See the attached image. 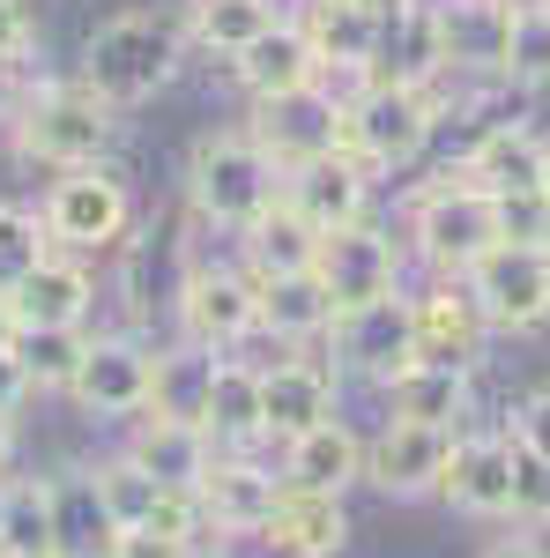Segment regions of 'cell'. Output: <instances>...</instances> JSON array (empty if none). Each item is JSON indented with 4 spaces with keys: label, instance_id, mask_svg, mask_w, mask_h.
<instances>
[{
    "label": "cell",
    "instance_id": "1",
    "mask_svg": "<svg viewBox=\"0 0 550 558\" xmlns=\"http://www.w3.org/2000/svg\"><path fill=\"white\" fill-rule=\"evenodd\" d=\"M179 68H186V23L171 8H120V15H105L83 38V60H75V75L120 120L142 112V105H157L179 83Z\"/></svg>",
    "mask_w": 550,
    "mask_h": 558
},
{
    "label": "cell",
    "instance_id": "2",
    "mask_svg": "<svg viewBox=\"0 0 550 558\" xmlns=\"http://www.w3.org/2000/svg\"><path fill=\"white\" fill-rule=\"evenodd\" d=\"M283 202V172L254 142V128H209L186 157V216L216 239H246L260 216Z\"/></svg>",
    "mask_w": 550,
    "mask_h": 558
},
{
    "label": "cell",
    "instance_id": "3",
    "mask_svg": "<svg viewBox=\"0 0 550 558\" xmlns=\"http://www.w3.org/2000/svg\"><path fill=\"white\" fill-rule=\"evenodd\" d=\"M112 142H120V112L97 97V89L68 68V75H38L8 149L38 172H83V165H112Z\"/></svg>",
    "mask_w": 550,
    "mask_h": 558
},
{
    "label": "cell",
    "instance_id": "4",
    "mask_svg": "<svg viewBox=\"0 0 550 558\" xmlns=\"http://www.w3.org/2000/svg\"><path fill=\"white\" fill-rule=\"evenodd\" d=\"M439 120H447V89H417V83H380V75H365V83L342 89V157H357L372 179L410 172L424 149H431Z\"/></svg>",
    "mask_w": 550,
    "mask_h": 558
},
{
    "label": "cell",
    "instance_id": "5",
    "mask_svg": "<svg viewBox=\"0 0 550 558\" xmlns=\"http://www.w3.org/2000/svg\"><path fill=\"white\" fill-rule=\"evenodd\" d=\"M499 239H506V231H499V194H484L468 172H447V179H431V186L410 194L402 246H410L431 276H454V283H462Z\"/></svg>",
    "mask_w": 550,
    "mask_h": 558
},
{
    "label": "cell",
    "instance_id": "6",
    "mask_svg": "<svg viewBox=\"0 0 550 558\" xmlns=\"http://www.w3.org/2000/svg\"><path fill=\"white\" fill-rule=\"evenodd\" d=\"M171 336L194 350H216V357L260 343V291H254V276H246V260L239 254H186L179 291H171Z\"/></svg>",
    "mask_w": 550,
    "mask_h": 558
},
{
    "label": "cell",
    "instance_id": "7",
    "mask_svg": "<svg viewBox=\"0 0 550 558\" xmlns=\"http://www.w3.org/2000/svg\"><path fill=\"white\" fill-rule=\"evenodd\" d=\"M38 216L60 254H120L134 231V186L120 165H83V172H52L38 194Z\"/></svg>",
    "mask_w": 550,
    "mask_h": 558
},
{
    "label": "cell",
    "instance_id": "8",
    "mask_svg": "<svg viewBox=\"0 0 550 558\" xmlns=\"http://www.w3.org/2000/svg\"><path fill=\"white\" fill-rule=\"evenodd\" d=\"M149 380H157V343H142L134 328H89V350L60 402L97 425H134L149 410Z\"/></svg>",
    "mask_w": 550,
    "mask_h": 558
},
{
    "label": "cell",
    "instance_id": "9",
    "mask_svg": "<svg viewBox=\"0 0 550 558\" xmlns=\"http://www.w3.org/2000/svg\"><path fill=\"white\" fill-rule=\"evenodd\" d=\"M313 276L328 283L335 313H357V305H372V299L410 291V246L394 239V223L357 216V223H342V231H328V239H320Z\"/></svg>",
    "mask_w": 550,
    "mask_h": 558
},
{
    "label": "cell",
    "instance_id": "10",
    "mask_svg": "<svg viewBox=\"0 0 550 558\" xmlns=\"http://www.w3.org/2000/svg\"><path fill=\"white\" fill-rule=\"evenodd\" d=\"M462 291L476 299V313H484L491 336H528V328L550 320V254L543 246L499 239V246L462 276Z\"/></svg>",
    "mask_w": 550,
    "mask_h": 558
},
{
    "label": "cell",
    "instance_id": "11",
    "mask_svg": "<svg viewBox=\"0 0 550 558\" xmlns=\"http://www.w3.org/2000/svg\"><path fill=\"white\" fill-rule=\"evenodd\" d=\"M254 142L276 157V172L291 179L305 165H320V157H335L342 149V83H305L291 97H268L254 105Z\"/></svg>",
    "mask_w": 550,
    "mask_h": 558
},
{
    "label": "cell",
    "instance_id": "12",
    "mask_svg": "<svg viewBox=\"0 0 550 558\" xmlns=\"http://www.w3.org/2000/svg\"><path fill=\"white\" fill-rule=\"evenodd\" d=\"M194 499H201V536L209 544H260V529L283 499V470L260 462V447L254 454H216L209 476L194 484Z\"/></svg>",
    "mask_w": 550,
    "mask_h": 558
},
{
    "label": "cell",
    "instance_id": "13",
    "mask_svg": "<svg viewBox=\"0 0 550 558\" xmlns=\"http://www.w3.org/2000/svg\"><path fill=\"white\" fill-rule=\"evenodd\" d=\"M342 417V373L313 350H276L260 357V425H268V447H291L297 432Z\"/></svg>",
    "mask_w": 550,
    "mask_h": 558
},
{
    "label": "cell",
    "instance_id": "14",
    "mask_svg": "<svg viewBox=\"0 0 550 558\" xmlns=\"http://www.w3.org/2000/svg\"><path fill=\"white\" fill-rule=\"evenodd\" d=\"M328 343H335V373L387 387L402 365H417V313H410V291L372 299V305H357V313H335Z\"/></svg>",
    "mask_w": 550,
    "mask_h": 558
},
{
    "label": "cell",
    "instance_id": "15",
    "mask_svg": "<svg viewBox=\"0 0 550 558\" xmlns=\"http://www.w3.org/2000/svg\"><path fill=\"white\" fill-rule=\"evenodd\" d=\"M454 439L447 425H410V417H380V432L365 439V484L387 499H424L439 492V476L454 462Z\"/></svg>",
    "mask_w": 550,
    "mask_h": 558
},
{
    "label": "cell",
    "instance_id": "16",
    "mask_svg": "<svg viewBox=\"0 0 550 558\" xmlns=\"http://www.w3.org/2000/svg\"><path fill=\"white\" fill-rule=\"evenodd\" d=\"M439 499L476 521H513V432H476L454 439V462L439 476Z\"/></svg>",
    "mask_w": 550,
    "mask_h": 558
},
{
    "label": "cell",
    "instance_id": "17",
    "mask_svg": "<svg viewBox=\"0 0 550 558\" xmlns=\"http://www.w3.org/2000/svg\"><path fill=\"white\" fill-rule=\"evenodd\" d=\"M297 31L305 45L320 52V75L328 83H365L372 75V60H380V15L372 8H357V0H291Z\"/></svg>",
    "mask_w": 550,
    "mask_h": 558
},
{
    "label": "cell",
    "instance_id": "18",
    "mask_svg": "<svg viewBox=\"0 0 550 558\" xmlns=\"http://www.w3.org/2000/svg\"><path fill=\"white\" fill-rule=\"evenodd\" d=\"M8 313H15V328H89L97 320V268L83 254H52L8 291Z\"/></svg>",
    "mask_w": 550,
    "mask_h": 558
},
{
    "label": "cell",
    "instance_id": "19",
    "mask_svg": "<svg viewBox=\"0 0 550 558\" xmlns=\"http://www.w3.org/2000/svg\"><path fill=\"white\" fill-rule=\"evenodd\" d=\"M410 313H417V357L431 365H484V343H491V328H484V313L468 299L454 276H431L424 291H410Z\"/></svg>",
    "mask_w": 550,
    "mask_h": 558
},
{
    "label": "cell",
    "instance_id": "20",
    "mask_svg": "<svg viewBox=\"0 0 550 558\" xmlns=\"http://www.w3.org/2000/svg\"><path fill=\"white\" fill-rule=\"evenodd\" d=\"M454 172H468L484 194H499V202L506 194H543V134L528 128V120H484Z\"/></svg>",
    "mask_w": 550,
    "mask_h": 558
},
{
    "label": "cell",
    "instance_id": "21",
    "mask_svg": "<svg viewBox=\"0 0 550 558\" xmlns=\"http://www.w3.org/2000/svg\"><path fill=\"white\" fill-rule=\"evenodd\" d=\"M276 470L291 492H328V499H350V484H365V432H350L342 417L297 432L291 447H276Z\"/></svg>",
    "mask_w": 550,
    "mask_h": 558
},
{
    "label": "cell",
    "instance_id": "22",
    "mask_svg": "<svg viewBox=\"0 0 550 558\" xmlns=\"http://www.w3.org/2000/svg\"><path fill=\"white\" fill-rule=\"evenodd\" d=\"M380 402H387V417L468 432V417H476V373L468 365H431V357H417V365H402L380 387Z\"/></svg>",
    "mask_w": 550,
    "mask_h": 558
},
{
    "label": "cell",
    "instance_id": "23",
    "mask_svg": "<svg viewBox=\"0 0 550 558\" xmlns=\"http://www.w3.org/2000/svg\"><path fill=\"white\" fill-rule=\"evenodd\" d=\"M372 186H380V179L365 172L357 157H342V149H335V157H320V165H305V172L283 179V202L328 239V231H342V223L372 216Z\"/></svg>",
    "mask_w": 550,
    "mask_h": 558
},
{
    "label": "cell",
    "instance_id": "24",
    "mask_svg": "<svg viewBox=\"0 0 550 558\" xmlns=\"http://www.w3.org/2000/svg\"><path fill=\"white\" fill-rule=\"evenodd\" d=\"M260 551L268 558H342L350 551V499H328V492H291L276 499V514L260 529Z\"/></svg>",
    "mask_w": 550,
    "mask_h": 558
},
{
    "label": "cell",
    "instance_id": "25",
    "mask_svg": "<svg viewBox=\"0 0 550 558\" xmlns=\"http://www.w3.org/2000/svg\"><path fill=\"white\" fill-rule=\"evenodd\" d=\"M254 291H260V343H276V350L328 343L335 299H328V283L313 268H297V276H254Z\"/></svg>",
    "mask_w": 550,
    "mask_h": 558
},
{
    "label": "cell",
    "instance_id": "26",
    "mask_svg": "<svg viewBox=\"0 0 550 558\" xmlns=\"http://www.w3.org/2000/svg\"><path fill=\"white\" fill-rule=\"evenodd\" d=\"M380 83H417V89H447V23H439V0H417L402 15L380 23V60H372Z\"/></svg>",
    "mask_w": 550,
    "mask_h": 558
},
{
    "label": "cell",
    "instance_id": "27",
    "mask_svg": "<svg viewBox=\"0 0 550 558\" xmlns=\"http://www.w3.org/2000/svg\"><path fill=\"white\" fill-rule=\"evenodd\" d=\"M201 432L216 439V454H254L268 447V425H260V357H216L209 402H201Z\"/></svg>",
    "mask_w": 550,
    "mask_h": 558
},
{
    "label": "cell",
    "instance_id": "28",
    "mask_svg": "<svg viewBox=\"0 0 550 558\" xmlns=\"http://www.w3.org/2000/svg\"><path fill=\"white\" fill-rule=\"evenodd\" d=\"M231 83L246 89V105H268V97H291V89L328 83V75H320V52H313L305 31H297V15H283L268 38H254L239 60H231Z\"/></svg>",
    "mask_w": 550,
    "mask_h": 558
},
{
    "label": "cell",
    "instance_id": "29",
    "mask_svg": "<svg viewBox=\"0 0 550 558\" xmlns=\"http://www.w3.org/2000/svg\"><path fill=\"white\" fill-rule=\"evenodd\" d=\"M120 447H127L157 484H171V492H194L216 462V439L201 425H186V417H134Z\"/></svg>",
    "mask_w": 550,
    "mask_h": 558
},
{
    "label": "cell",
    "instance_id": "30",
    "mask_svg": "<svg viewBox=\"0 0 550 558\" xmlns=\"http://www.w3.org/2000/svg\"><path fill=\"white\" fill-rule=\"evenodd\" d=\"M283 15H291L283 0H186V8H179V23H186V52L223 60V68H231L254 38H268Z\"/></svg>",
    "mask_w": 550,
    "mask_h": 558
},
{
    "label": "cell",
    "instance_id": "31",
    "mask_svg": "<svg viewBox=\"0 0 550 558\" xmlns=\"http://www.w3.org/2000/svg\"><path fill=\"white\" fill-rule=\"evenodd\" d=\"M439 23H447V83L506 75V0H439Z\"/></svg>",
    "mask_w": 550,
    "mask_h": 558
},
{
    "label": "cell",
    "instance_id": "32",
    "mask_svg": "<svg viewBox=\"0 0 550 558\" xmlns=\"http://www.w3.org/2000/svg\"><path fill=\"white\" fill-rule=\"evenodd\" d=\"M239 260H246V276H297V268L320 260V231H313L291 202H276V209L239 239Z\"/></svg>",
    "mask_w": 550,
    "mask_h": 558
},
{
    "label": "cell",
    "instance_id": "33",
    "mask_svg": "<svg viewBox=\"0 0 550 558\" xmlns=\"http://www.w3.org/2000/svg\"><path fill=\"white\" fill-rule=\"evenodd\" d=\"M209 380H216V350H194V343L171 336L157 350V380H149V410L142 417H186V425H201Z\"/></svg>",
    "mask_w": 550,
    "mask_h": 558
},
{
    "label": "cell",
    "instance_id": "34",
    "mask_svg": "<svg viewBox=\"0 0 550 558\" xmlns=\"http://www.w3.org/2000/svg\"><path fill=\"white\" fill-rule=\"evenodd\" d=\"M52 529H60V558H105V544L120 536L89 470H60L52 476Z\"/></svg>",
    "mask_w": 550,
    "mask_h": 558
},
{
    "label": "cell",
    "instance_id": "35",
    "mask_svg": "<svg viewBox=\"0 0 550 558\" xmlns=\"http://www.w3.org/2000/svg\"><path fill=\"white\" fill-rule=\"evenodd\" d=\"M0 558H60L52 529V476H15L8 484V514H0Z\"/></svg>",
    "mask_w": 550,
    "mask_h": 558
},
{
    "label": "cell",
    "instance_id": "36",
    "mask_svg": "<svg viewBox=\"0 0 550 558\" xmlns=\"http://www.w3.org/2000/svg\"><path fill=\"white\" fill-rule=\"evenodd\" d=\"M8 350H15L30 395H68V380H75V365L89 350V328H15Z\"/></svg>",
    "mask_w": 550,
    "mask_h": 558
},
{
    "label": "cell",
    "instance_id": "37",
    "mask_svg": "<svg viewBox=\"0 0 550 558\" xmlns=\"http://www.w3.org/2000/svg\"><path fill=\"white\" fill-rule=\"evenodd\" d=\"M89 484H97V499H105V514L112 529H142V521L157 514V499H164V484L134 462L127 447H112V454H97L89 462Z\"/></svg>",
    "mask_w": 550,
    "mask_h": 558
},
{
    "label": "cell",
    "instance_id": "38",
    "mask_svg": "<svg viewBox=\"0 0 550 558\" xmlns=\"http://www.w3.org/2000/svg\"><path fill=\"white\" fill-rule=\"evenodd\" d=\"M506 89H550V0H506Z\"/></svg>",
    "mask_w": 550,
    "mask_h": 558
},
{
    "label": "cell",
    "instance_id": "39",
    "mask_svg": "<svg viewBox=\"0 0 550 558\" xmlns=\"http://www.w3.org/2000/svg\"><path fill=\"white\" fill-rule=\"evenodd\" d=\"M52 254V231H45L38 202H0V299Z\"/></svg>",
    "mask_w": 550,
    "mask_h": 558
},
{
    "label": "cell",
    "instance_id": "40",
    "mask_svg": "<svg viewBox=\"0 0 550 558\" xmlns=\"http://www.w3.org/2000/svg\"><path fill=\"white\" fill-rule=\"evenodd\" d=\"M513 521L550 529V462L528 454V447H513Z\"/></svg>",
    "mask_w": 550,
    "mask_h": 558
},
{
    "label": "cell",
    "instance_id": "41",
    "mask_svg": "<svg viewBox=\"0 0 550 558\" xmlns=\"http://www.w3.org/2000/svg\"><path fill=\"white\" fill-rule=\"evenodd\" d=\"M38 8L30 0H0V68H38L30 52H38Z\"/></svg>",
    "mask_w": 550,
    "mask_h": 558
},
{
    "label": "cell",
    "instance_id": "42",
    "mask_svg": "<svg viewBox=\"0 0 550 558\" xmlns=\"http://www.w3.org/2000/svg\"><path fill=\"white\" fill-rule=\"evenodd\" d=\"M201 544H179V536H164V529H120L112 544H105V558H194Z\"/></svg>",
    "mask_w": 550,
    "mask_h": 558
},
{
    "label": "cell",
    "instance_id": "43",
    "mask_svg": "<svg viewBox=\"0 0 550 558\" xmlns=\"http://www.w3.org/2000/svg\"><path fill=\"white\" fill-rule=\"evenodd\" d=\"M506 432H513V447H528V454H543V462H550V387H536V395L513 410Z\"/></svg>",
    "mask_w": 550,
    "mask_h": 558
},
{
    "label": "cell",
    "instance_id": "44",
    "mask_svg": "<svg viewBox=\"0 0 550 558\" xmlns=\"http://www.w3.org/2000/svg\"><path fill=\"white\" fill-rule=\"evenodd\" d=\"M30 83H38V68H0V142L15 134V112H23Z\"/></svg>",
    "mask_w": 550,
    "mask_h": 558
},
{
    "label": "cell",
    "instance_id": "45",
    "mask_svg": "<svg viewBox=\"0 0 550 558\" xmlns=\"http://www.w3.org/2000/svg\"><path fill=\"white\" fill-rule=\"evenodd\" d=\"M38 395H30V380H23V365H15V350H0V417H23Z\"/></svg>",
    "mask_w": 550,
    "mask_h": 558
},
{
    "label": "cell",
    "instance_id": "46",
    "mask_svg": "<svg viewBox=\"0 0 550 558\" xmlns=\"http://www.w3.org/2000/svg\"><path fill=\"white\" fill-rule=\"evenodd\" d=\"M0 476H23V417H0Z\"/></svg>",
    "mask_w": 550,
    "mask_h": 558
},
{
    "label": "cell",
    "instance_id": "47",
    "mask_svg": "<svg viewBox=\"0 0 550 558\" xmlns=\"http://www.w3.org/2000/svg\"><path fill=\"white\" fill-rule=\"evenodd\" d=\"M484 558H543V551H536L528 536H506V544H491V551H484Z\"/></svg>",
    "mask_w": 550,
    "mask_h": 558
},
{
    "label": "cell",
    "instance_id": "48",
    "mask_svg": "<svg viewBox=\"0 0 550 558\" xmlns=\"http://www.w3.org/2000/svg\"><path fill=\"white\" fill-rule=\"evenodd\" d=\"M357 8H372V15L387 23V15H402V8H417V0H357Z\"/></svg>",
    "mask_w": 550,
    "mask_h": 558
},
{
    "label": "cell",
    "instance_id": "49",
    "mask_svg": "<svg viewBox=\"0 0 550 558\" xmlns=\"http://www.w3.org/2000/svg\"><path fill=\"white\" fill-rule=\"evenodd\" d=\"M8 336H15V313H8V299H0V350H8Z\"/></svg>",
    "mask_w": 550,
    "mask_h": 558
},
{
    "label": "cell",
    "instance_id": "50",
    "mask_svg": "<svg viewBox=\"0 0 550 558\" xmlns=\"http://www.w3.org/2000/svg\"><path fill=\"white\" fill-rule=\"evenodd\" d=\"M543 194H550V134H543Z\"/></svg>",
    "mask_w": 550,
    "mask_h": 558
},
{
    "label": "cell",
    "instance_id": "51",
    "mask_svg": "<svg viewBox=\"0 0 550 558\" xmlns=\"http://www.w3.org/2000/svg\"><path fill=\"white\" fill-rule=\"evenodd\" d=\"M8 484H15V476H0V514H8Z\"/></svg>",
    "mask_w": 550,
    "mask_h": 558
},
{
    "label": "cell",
    "instance_id": "52",
    "mask_svg": "<svg viewBox=\"0 0 550 558\" xmlns=\"http://www.w3.org/2000/svg\"><path fill=\"white\" fill-rule=\"evenodd\" d=\"M543 246H550V239H543Z\"/></svg>",
    "mask_w": 550,
    "mask_h": 558
}]
</instances>
